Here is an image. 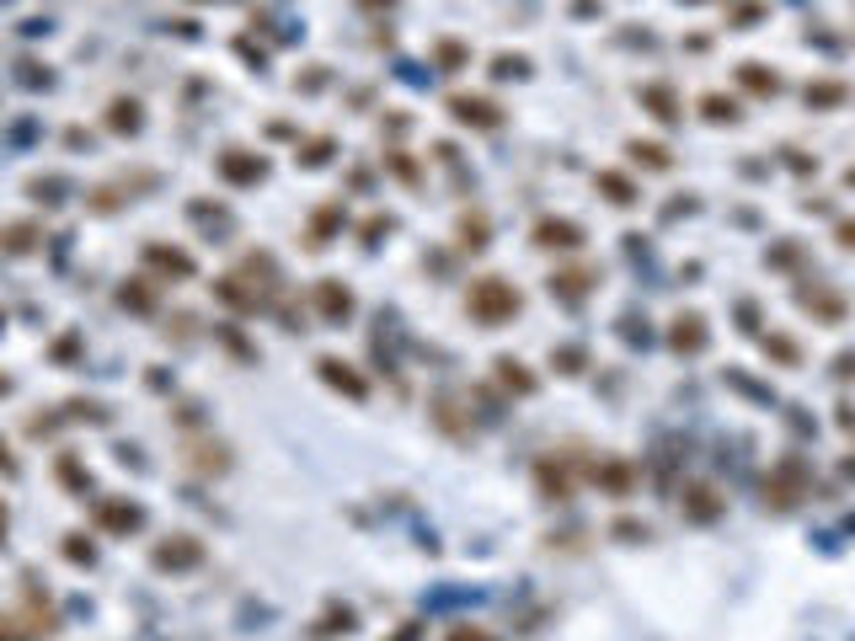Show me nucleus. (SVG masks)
Here are the masks:
<instances>
[{"instance_id": "nucleus-1", "label": "nucleus", "mask_w": 855, "mask_h": 641, "mask_svg": "<svg viewBox=\"0 0 855 641\" xmlns=\"http://www.w3.org/2000/svg\"><path fill=\"white\" fill-rule=\"evenodd\" d=\"M465 310H471V321H481V326H508L524 310V294L513 289L508 278L487 273V278H476V284L465 289Z\"/></svg>"}, {"instance_id": "nucleus-2", "label": "nucleus", "mask_w": 855, "mask_h": 641, "mask_svg": "<svg viewBox=\"0 0 855 641\" xmlns=\"http://www.w3.org/2000/svg\"><path fill=\"white\" fill-rule=\"evenodd\" d=\"M807 492H813V481H807V465H802L797 455H786V460L765 476V503H770L775 513H791Z\"/></svg>"}, {"instance_id": "nucleus-3", "label": "nucleus", "mask_w": 855, "mask_h": 641, "mask_svg": "<svg viewBox=\"0 0 855 641\" xmlns=\"http://www.w3.org/2000/svg\"><path fill=\"white\" fill-rule=\"evenodd\" d=\"M706 342H711V332H706V316H701V310H684V316H674V326H668V348H674L679 358L706 353Z\"/></svg>"}, {"instance_id": "nucleus-4", "label": "nucleus", "mask_w": 855, "mask_h": 641, "mask_svg": "<svg viewBox=\"0 0 855 641\" xmlns=\"http://www.w3.org/2000/svg\"><path fill=\"white\" fill-rule=\"evenodd\" d=\"M588 236L578 220H556V214H546V220H535V246H556V252H578Z\"/></svg>"}, {"instance_id": "nucleus-5", "label": "nucleus", "mask_w": 855, "mask_h": 641, "mask_svg": "<svg viewBox=\"0 0 855 641\" xmlns=\"http://www.w3.org/2000/svg\"><path fill=\"white\" fill-rule=\"evenodd\" d=\"M722 508H727V497L717 487H706V481H690V487H684V519L711 524V519H722Z\"/></svg>"}, {"instance_id": "nucleus-6", "label": "nucleus", "mask_w": 855, "mask_h": 641, "mask_svg": "<svg viewBox=\"0 0 855 641\" xmlns=\"http://www.w3.org/2000/svg\"><path fill=\"white\" fill-rule=\"evenodd\" d=\"M449 113L460 123H471V129H497V123H503V107L492 97H449Z\"/></svg>"}, {"instance_id": "nucleus-7", "label": "nucleus", "mask_w": 855, "mask_h": 641, "mask_svg": "<svg viewBox=\"0 0 855 641\" xmlns=\"http://www.w3.org/2000/svg\"><path fill=\"white\" fill-rule=\"evenodd\" d=\"M535 487H540V497H572V471H567V460H556V455H546L535 465Z\"/></svg>"}, {"instance_id": "nucleus-8", "label": "nucleus", "mask_w": 855, "mask_h": 641, "mask_svg": "<svg viewBox=\"0 0 855 641\" xmlns=\"http://www.w3.org/2000/svg\"><path fill=\"white\" fill-rule=\"evenodd\" d=\"M594 481H599V492H610V497H631L636 492V465L631 460H604V465H594Z\"/></svg>"}, {"instance_id": "nucleus-9", "label": "nucleus", "mask_w": 855, "mask_h": 641, "mask_svg": "<svg viewBox=\"0 0 855 641\" xmlns=\"http://www.w3.org/2000/svg\"><path fill=\"white\" fill-rule=\"evenodd\" d=\"M316 305H321V316L332 321V326H342L353 316V294L337 284V278H326V284H316Z\"/></svg>"}, {"instance_id": "nucleus-10", "label": "nucleus", "mask_w": 855, "mask_h": 641, "mask_svg": "<svg viewBox=\"0 0 855 641\" xmlns=\"http://www.w3.org/2000/svg\"><path fill=\"white\" fill-rule=\"evenodd\" d=\"M642 107H647V113L658 118V123H679V118H684L674 86H663V81H647V86H642Z\"/></svg>"}, {"instance_id": "nucleus-11", "label": "nucleus", "mask_w": 855, "mask_h": 641, "mask_svg": "<svg viewBox=\"0 0 855 641\" xmlns=\"http://www.w3.org/2000/svg\"><path fill=\"white\" fill-rule=\"evenodd\" d=\"M193 561H204V545H198V540H171V545H155V567H171V572H177V567H193Z\"/></svg>"}, {"instance_id": "nucleus-12", "label": "nucleus", "mask_w": 855, "mask_h": 641, "mask_svg": "<svg viewBox=\"0 0 855 641\" xmlns=\"http://www.w3.org/2000/svg\"><path fill=\"white\" fill-rule=\"evenodd\" d=\"M594 278H599V273H588V268H562V273H551V294H562V300L578 305L583 294L594 289Z\"/></svg>"}, {"instance_id": "nucleus-13", "label": "nucleus", "mask_w": 855, "mask_h": 641, "mask_svg": "<svg viewBox=\"0 0 855 641\" xmlns=\"http://www.w3.org/2000/svg\"><path fill=\"white\" fill-rule=\"evenodd\" d=\"M807 107H818V113H829V107H845L850 102V86L845 81H807Z\"/></svg>"}, {"instance_id": "nucleus-14", "label": "nucleus", "mask_w": 855, "mask_h": 641, "mask_svg": "<svg viewBox=\"0 0 855 641\" xmlns=\"http://www.w3.org/2000/svg\"><path fill=\"white\" fill-rule=\"evenodd\" d=\"M797 300H802L807 310H818L823 326H839V321H845V300H839V294H829V289H802Z\"/></svg>"}, {"instance_id": "nucleus-15", "label": "nucleus", "mask_w": 855, "mask_h": 641, "mask_svg": "<svg viewBox=\"0 0 855 641\" xmlns=\"http://www.w3.org/2000/svg\"><path fill=\"white\" fill-rule=\"evenodd\" d=\"M316 364H321V374H326V385L348 390L353 401H364V396H369V385H364V380H359V374H353V369H342L337 358H316Z\"/></svg>"}, {"instance_id": "nucleus-16", "label": "nucleus", "mask_w": 855, "mask_h": 641, "mask_svg": "<svg viewBox=\"0 0 855 641\" xmlns=\"http://www.w3.org/2000/svg\"><path fill=\"white\" fill-rule=\"evenodd\" d=\"M145 524V508L139 503H107L102 508V529H118V535H129V529Z\"/></svg>"}, {"instance_id": "nucleus-17", "label": "nucleus", "mask_w": 855, "mask_h": 641, "mask_svg": "<svg viewBox=\"0 0 855 641\" xmlns=\"http://www.w3.org/2000/svg\"><path fill=\"white\" fill-rule=\"evenodd\" d=\"M599 187H604L610 203H620V209H631V203L642 198V187H636L631 177H620V171H599Z\"/></svg>"}, {"instance_id": "nucleus-18", "label": "nucleus", "mask_w": 855, "mask_h": 641, "mask_svg": "<svg viewBox=\"0 0 855 641\" xmlns=\"http://www.w3.org/2000/svg\"><path fill=\"white\" fill-rule=\"evenodd\" d=\"M738 81L749 86L754 97H775V91H781V75H775V70H759L754 59H749V65H738Z\"/></svg>"}, {"instance_id": "nucleus-19", "label": "nucleus", "mask_w": 855, "mask_h": 641, "mask_svg": "<svg viewBox=\"0 0 855 641\" xmlns=\"http://www.w3.org/2000/svg\"><path fill=\"white\" fill-rule=\"evenodd\" d=\"M220 171H225L230 182H262V177H268V161H262V155H257V161H241V155H225V161H220Z\"/></svg>"}, {"instance_id": "nucleus-20", "label": "nucleus", "mask_w": 855, "mask_h": 641, "mask_svg": "<svg viewBox=\"0 0 855 641\" xmlns=\"http://www.w3.org/2000/svg\"><path fill=\"white\" fill-rule=\"evenodd\" d=\"M155 268H166V273H177V278H193V257L188 252H171V246H150L145 252Z\"/></svg>"}, {"instance_id": "nucleus-21", "label": "nucleus", "mask_w": 855, "mask_h": 641, "mask_svg": "<svg viewBox=\"0 0 855 641\" xmlns=\"http://www.w3.org/2000/svg\"><path fill=\"white\" fill-rule=\"evenodd\" d=\"M497 380L508 390H519V396H535V374H524L519 358H497Z\"/></svg>"}, {"instance_id": "nucleus-22", "label": "nucleus", "mask_w": 855, "mask_h": 641, "mask_svg": "<svg viewBox=\"0 0 855 641\" xmlns=\"http://www.w3.org/2000/svg\"><path fill=\"white\" fill-rule=\"evenodd\" d=\"M701 113H706L711 123H738V118H743V113H738V102L717 97V91H711V97H701Z\"/></svg>"}, {"instance_id": "nucleus-23", "label": "nucleus", "mask_w": 855, "mask_h": 641, "mask_svg": "<svg viewBox=\"0 0 855 641\" xmlns=\"http://www.w3.org/2000/svg\"><path fill=\"white\" fill-rule=\"evenodd\" d=\"M631 155H636V161H647V166H658V171L674 166V155H668L663 145H652V139H647V145H642V139H631Z\"/></svg>"}, {"instance_id": "nucleus-24", "label": "nucleus", "mask_w": 855, "mask_h": 641, "mask_svg": "<svg viewBox=\"0 0 855 641\" xmlns=\"http://www.w3.org/2000/svg\"><path fill=\"white\" fill-rule=\"evenodd\" d=\"M139 123H145V113H139V102H113V129H118V134H134Z\"/></svg>"}, {"instance_id": "nucleus-25", "label": "nucleus", "mask_w": 855, "mask_h": 641, "mask_svg": "<svg viewBox=\"0 0 855 641\" xmlns=\"http://www.w3.org/2000/svg\"><path fill=\"white\" fill-rule=\"evenodd\" d=\"M765 353H775L786 369H797V364H802V348H797L791 337H765Z\"/></svg>"}, {"instance_id": "nucleus-26", "label": "nucleus", "mask_w": 855, "mask_h": 641, "mask_svg": "<svg viewBox=\"0 0 855 641\" xmlns=\"http://www.w3.org/2000/svg\"><path fill=\"white\" fill-rule=\"evenodd\" d=\"M465 59H471V49H465V43H455V38L439 43V70H465Z\"/></svg>"}, {"instance_id": "nucleus-27", "label": "nucleus", "mask_w": 855, "mask_h": 641, "mask_svg": "<svg viewBox=\"0 0 855 641\" xmlns=\"http://www.w3.org/2000/svg\"><path fill=\"white\" fill-rule=\"evenodd\" d=\"M551 364H562V374H578V369H583V348H562V353H551Z\"/></svg>"}, {"instance_id": "nucleus-28", "label": "nucleus", "mask_w": 855, "mask_h": 641, "mask_svg": "<svg viewBox=\"0 0 855 641\" xmlns=\"http://www.w3.org/2000/svg\"><path fill=\"white\" fill-rule=\"evenodd\" d=\"M0 641H33V631H27V625H17L11 615H0Z\"/></svg>"}, {"instance_id": "nucleus-29", "label": "nucleus", "mask_w": 855, "mask_h": 641, "mask_svg": "<svg viewBox=\"0 0 855 641\" xmlns=\"http://www.w3.org/2000/svg\"><path fill=\"white\" fill-rule=\"evenodd\" d=\"M6 252H27V246H33V225H17V230H6Z\"/></svg>"}, {"instance_id": "nucleus-30", "label": "nucleus", "mask_w": 855, "mask_h": 641, "mask_svg": "<svg viewBox=\"0 0 855 641\" xmlns=\"http://www.w3.org/2000/svg\"><path fill=\"white\" fill-rule=\"evenodd\" d=\"M615 535H620V540H642V535H647V524H636V519H620V524H615Z\"/></svg>"}, {"instance_id": "nucleus-31", "label": "nucleus", "mask_w": 855, "mask_h": 641, "mask_svg": "<svg viewBox=\"0 0 855 641\" xmlns=\"http://www.w3.org/2000/svg\"><path fill=\"white\" fill-rule=\"evenodd\" d=\"M759 22V6H743V11H733V27H754Z\"/></svg>"}, {"instance_id": "nucleus-32", "label": "nucleus", "mask_w": 855, "mask_h": 641, "mask_svg": "<svg viewBox=\"0 0 855 641\" xmlns=\"http://www.w3.org/2000/svg\"><path fill=\"white\" fill-rule=\"evenodd\" d=\"M449 641H497V636H487V631H465V625H460V631H449Z\"/></svg>"}, {"instance_id": "nucleus-33", "label": "nucleus", "mask_w": 855, "mask_h": 641, "mask_svg": "<svg viewBox=\"0 0 855 641\" xmlns=\"http://www.w3.org/2000/svg\"><path fill=\"white\" fill-rule=\"evenodd\" d=\"M839 246H845V252H855V220L839 225Z\"/></svg>"}, {"instance_id": "nucleus-34", "label": "nucleus", "mask_w": 855, "mask_h": 641, "mask_svg": "<svg viewBox=\"0 0 855 641\" xmlns=\"http://www.w3.org/2000/svg\"><path fill=\"white\" fill-rule=\"evenodd\" d=\"M0 471H6V476H17V460H11V449H6V444H0Z\"/></svg>"}, {"instance_id": "nucleus-35", "label": "nucleus", "mask_w": 855, "mask_h": 641, "mask_svg": "<svg viewBox=\"0 0 855 641\" xmlns=\"http://www.w3.org/2000/svg\"><path fill=\"white\" fill-rule=\"evenodd\" d=\"M839 374H845V380L855 374V353H839Z\"/></svg>"}, {"instance_id": "nucleus-36", "label": "nucleus", "mask_w": 855, "mask_h": 641, "mask_svg": "<svg viewBox=\"0 0 855 641\" xmlns=\"http://www.w3.org/2000/svg\"><path fill=\"white\" fill-rule=\"evenodd\" d=\"M6 524H11V513H6V503H0V545H6Z\"/></svg>"}, {"instance_id": "nucleus-37", "label": "nucleus", "mask_w": 855, "mask_h": 641, "mask_svg": "<svg viewBox=\"0 0 855 641\" xmlns=\"http://www.w3.org/2000/svg\"><path fill=\"white\" fill-rule=\"evenodd\" d=\"M6 390H11V380H6V374H0V396H6Z\"/></svg>"}, {"instance_id": "nucleus-38", "label": "nucleus", "mask_w": 855, "mask_h": 641, "mask_svg": "<svg viewBox=\"0 0 855 641\" xmlns=\"http://www.w3.org/2000/svg\"><path fill=\"white\" fill-rule=\"evenodd\" d=\"M845 476H855V460H845Z\"/></svg>"}]
</instances>
